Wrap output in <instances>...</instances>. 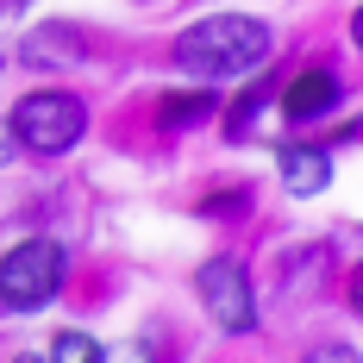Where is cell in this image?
<instances>
[{
  "instance_id": "cell-1",
  "label": "cell",
  "mask_w": 363,
  "mask_h": 363,
  "mask_svg": "<svg viewBox=\"0 0 363 363\" xmlns=\"http://www.w3.org/2000/svg\"><path fill=\"white\" fill-rule=\"evenodd\" d=\"M176 63L201 82H232V75H257L269 63V26H257L245 13H213L201 26L176 38Z\"/></svg>"
},
{
  "instance_id": "cell-2",
  "label": "cell",
  "mask_w": 363,
  "mask_h": 363,
  "mask_svg": "<svg viewBox=\"0 0 363 363\" xmlns=\"http://www.w3.org/2000/svg\"><path fill=\"white\" fill-rule=\"evenodd\" d=\"M13 138L38 157H57V150H69L82 132H88V107L75 101V94H57V88H44V94H26L19 107H13V125H6Z\"/></svg>"
},
{
  "instance_id": "cell-3",
  "label": "cell",
  "mask_w": 363,
  "mask_h": 363,
  "mask_svg": "<svg viewBox=\"0 0 363 363\" xmlns=\"http://www.w3.org/2000/svg\"><path fill=\"white\" fill-rule=\"evenodd\" d=\"M63 245H50V238H26V245H13V251L0 257V301L6 307H19V313H32L44 307L50 294L63 289Z\"/></svg>"
},
{
  "instance_id": "cell-4",
  "label": "cell",
  "mask_w": 363,
  "mask_h": 363,
  "mask_svg": "<svg viewBox=\"0 0 363 363\" xmlns=\"http://www.w3.org/2000/svg\"><path fill=\"white\" fill-rule=\"evenodd\" d=\"M194 294H201V307L213 313V326H225V332H251L257 326L251 282H245V269H238L232 257H207L201 276H194Z\"/></svg>"
},
{
  "instance_id": "cell-5",
  "label": "cell",
  "mask_w": 363,
  "mask_h": 363,
  "mask_svg": "<svg viewBox=\"0 0 363 363\" xmlns=\"http://www.w3.org/2000/svg\"><path fill=\"white\" fill-rule=\"evenodd\" d=\"M332 101H338V82H332L326 69H307V75L289 82L282 113H289V119H320V113H332Z\"/></svg>"
},
{
  "instance_id": "cell-6",
  "label": "cell",
  "mask_w": 363,
  "mask_h": 363,
  "mask_svg": "<svg viewBox=\"0 0 363 363\" xmlns=\"http://www.w3.org/2000/svg\"><path fill=\"white\" fill-rule=\"evenodd\" d=\"M282 182H289V194H320V188L332 182V157L313 150V145L282 150Z\"/></svg>"
},
{
  "instance_id": "cell-7",
  "label": "cell",
  "mask_w": 363,
  "mask_h": 363,
  "mask_svg": "<svg viewBox=\"0 0 363 363\" xmlns=\"http://www.w3.org/2000/svg\"><path fill=\"white\" fill-rule=\"evenodd\" d=\"M26 63H82V38L63 32V26L26 32Z\"/></svg>"
},
{
  "instance_id": "cell-8",
  "label": "cell",
  "mask_w": 363,
  "mask_h": 363,
  "mask_svg": "<svg viewBox=\"0 0 363 363\" xmlns=\"http://www.w3.org/2000/svg\"><path fill=\"white\" fill-rule=\"evenodd\" d=\"M157 119H163L169 132H176V125H201V119H213V94H169Z\"/></svg>"
},
{
  "instance_id": "cell-9",
  "label": "cell",
  "mask_w": 363,
  "mask_h": 363,
  "mask_svg": "<svg viewBox=\"0 0 363 363\" xmlns=\"http://www.w3.org/2000/svg\"><path fill=\"white\" fill-rule=\"evenodd\" d=\"M50 357H57V363H101L107 351H101V345H94L88 332H57V345H50Z\"/></svg>"
},
{
  "instance_id": "cell-10",
  "label": "cell",
  "mask_w": 363,
  "mask_h": 363,
  "mask_svg": "<svg viewBox=\"0 0 363 363\" xmlns=\"http://www.w3.org/2000/svg\"><path fill=\"white\" fill-rule=\"evenodd\" d=\"M13 157V132H6V119H0V163Z\"/></svg>"
}]
</instances>
